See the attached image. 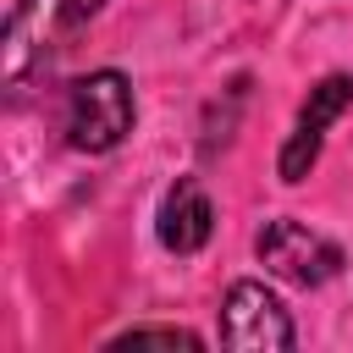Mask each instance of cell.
Here are the masks:
<instances>
[{"instance_id":"obj_7","label":"cell","mask_w":353,"mask_h":353,"mask_svg":"<svg viewBox=\"0 0 353 353\" xmlns=\"http://www.w3.org/2000/svg\"><path fill=\"white\" fill-rule=\"evenodd\" d=\"M121 342H171V347H199L193 331H176V325H132Z\"/></svg>"},{"instance_id":"obj_5","label":"cell","mask_w":353,"mask_h":353,"mask_svg":"<svg viewBox=\"0 0 353 353\" xmlns=\"http://www.w3.org/2000/svg\"><path fill=\"white\" fill-rule=\"evenodd\" d=\"M353 105V77H325L309 88L303 110H298V127L292 138L281 143V182H303L320 160V143H325V127Z\"/></svg>"},{"instance_id":"obj_6","label":"cell","mask_w":353,"mask_h":353,"mask_svg":"<svg viewBox=\"0 0 353 353\" xmlns=\"http://www.w3.org/2000/svg\"><path fill=\"white\" fill-rule=\"evenodd\" d=\"M215 232V210H210V193L193 182V176H176V188L165 193L160 204V243L171 254H199Z\"/></svg>"},{"instance_id":"obj_1","label":"cell","mask_w":353,"mask_h":353,"mask_svg":"<svg viewBox=\"0 0 353 353\" xmlns=\"http://www.w3.org/2000/svg\"><path fill=\"white\" fill-rule=\"evenodd\" d=\"M105 0H17L11 22H6V44H0V72L6 88H22Z\"/></svg>"},{"instance_id":"obj_2","label":"cell","mask_w":353,"mask_h":353,"mask_svg":"<svg viewBox=\"0 0 353 353\" xmlns=\"http://www.w3.org/2000/svg\"><path fill=\"white\" fill-rule=\"evenodd\" d=\"M132 132V83L121 72H88L66 99V138L83 154H105Z\"/></svg>"},{"instance_id":"obj_4","label":"cell","mask_w":353,"mask_h":353,"mask_svg":"<svg viewBox=\"0 0 353 353\" xmlns=\"http://www.w3.org/2000/svg\"><path fill=\"white\" fill-rule=\"evenodd\" d=\"M221 342L226 347H292L298 331L276 292H265L259 281H237L221 303Z\"/></svg>"},{"instance_id":"obj_3","label":"cell","mask_w":353,"mask_h":353,"mask_svg":"<svg viewBox=\"0 0 353 353\" xmlns=\"http://www.w3.org/2000/svg\"><path fill=\"white\" fill-rule=\"evenodd\" d=\"M259 259H265L276 276L298 281V287H320V281H331V276L342 270V248L325 243L320 232L298 226V221H270V226L259 232Z\"/></svg>"}]
</instances>
